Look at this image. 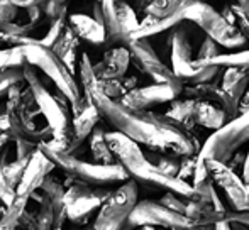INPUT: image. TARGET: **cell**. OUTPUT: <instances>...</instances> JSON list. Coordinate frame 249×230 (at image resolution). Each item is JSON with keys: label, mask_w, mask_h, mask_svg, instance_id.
<instances>
[{"label": "cell", "mask_w": 249, "mask_h": 230, "mask_svg": "<svg viewBox=\"0 0 249 230\" xmlns=\"http://www.w3.org/2000/svg\"><path fill=\"white\" fill-rule=\"evenodd\" d=\"M78 71L83 95L97 107L102 118H105L117 132L153 151L171 152L181 158L198 154L202 146L194 132L175 122L166 114L129 109L119 100L105 97L100 92L93 63L87 53L80 56Z\"/></svg>", "instance_id": "6da1fadb"}, {"label": "cell", "mask_w": 249, "mask_h": 230, "mask_svg": "<svg viewBox=\"0 0 249 230\" xmlns=\"http://www.w3.org/2000/svg\"><path fill=\"white\" fill-rule=\"evenodd\" d=\"M107 142L115 156V161L127 171L129 178L134 180L138 184L156 190L173 191L181 197L195 198V188L192 183L180 180V178L168 176L156 168L153 163L146 158V152L141 149L138 142L129 139L121 132H107Z\"/></svg>", "instance_id": "7a4b0ae2"}, {"label": "cell", "mask_w": 249, "mask_h": 230, "mask_svg": "<svg viewBox=\"0 0 249 230\" xmlns=\"http://www.w3.org/2000/svg\"><path fill=\"white\" fill-rule=\"evenodd\" d=\"M202 31L194 22L183 19L178 22L171 31H168L166 46L170 49L171 69L175 75L185 83V85H197V83H210L215 82L220 75L222 68L213 65L195 66L194 58V41L200 36Z\"/></svg>", "instance_id": "3957f363"}, {"label": "cell", "mask_w": 249, "mask_h": 230, "mask_svg": "<svg viewBox=\"0 0 249 230\" xmlns=\"http://www.w3.org/2000/svg\"><path fill=\"white\" fill-rule=\"evenodd\" d=\"M39 149L51 159L66 176L87 183L90 186H112V184H122L129 178L127 171L121 164H99V163H89L76 158L71 152L61 151L53 148L50 142H41Z\"/></svg>", "instance_id": "277c9868"}, {"label": "cell", "mask_w": 249, "mask_h": 230, "mask_svg": "<svg viewBox=\"0 0 249 230\" xmlns=\"http://www.w3.org/2000/svg\"><path fill=\"white\" fill-rule=\"evenodd\" d=\"M24 78H26V83L31 86L34 97H36L41 115L46 118V125H50L53 131V141H50V144L53 148L68 152L73 137L71 112L63 109L56 100L54 93H51L46 88L39 73H37V68H34L33 65H26L24 66Z\"/></svg>", "instance_id": "5b68a950"}, {"label": "cell", "mask_w": 249, "mask_h": 230, "mask_svg": "<svg viewBox=\"0 0 249 230\" xmlns=\"http://www.w3.org/2000/svg\"><path fill=\"white\" fill-rule=\"evenodd\" d=\"M24 48V54H26L27 65H33L39 71L50 78L54 86L70 100L71 105L80 102L83 97V92L78 88V83L75 82L73 73L66 68V65L61 61L51 48L41 44L39 39H34L31 44H26Z\"/></svg>", "instance_id": "8992f818"}, {"label": "cell", "mask_w": 249, "mask_h": 230, "mask_svg": "<svg viewBox=\"0 0 249 230\" xmlns=\"http://www.w3.org/2000/svg\"><path fill=\"white\" fill-rule=\"evenodd\" d=\"M183 19L194 22L202 29V33L207 37L213 39L220 48H227V49H246L249 46L248 39L222 16L217 12L210 3L202 2L195 3L190 9L183 12Z\"/></svg>", "instance_id": "52a82bcc"}, {"label": "cell", "mask_w": 249, "mask_h": 230, "mask_svg": "<svg viewBox=\"0 0 249 230\" xmlns=\"http://www.w3.org/2000/svg\"><path fill=\"white\" fill-rule=\"evenodd\" d=\"M249 142V114H241L207 137L198 151V159L227 163Z\"/></svg>", "instance_id": "ba28073f"}, {"label": "cell", "mask_w": 249, "mask_h": 230, "mask_svg": "<svg viewBox=\"0 0 249 230\" xmlns=\"http://www.w3.org/2000/svg\"><path fill=\"white\" fill-rule=\"evenodd\" d=\"M112 191L105 186H90L68 176V183L65 184L66 218L75 225H85L100 210Z\"/></svg>", "instance_id": "9c48e42d"}, {"label": "cell", "mask_w": 249, "mask_h": 230, "mask_svg": "<svg viewBox=\"0 0 249 230\" xmlns=\"http://www.w3.org/2000/svg\"><path fill=\"white\" fill-rule=\"evenodd\" d=\"M138 203V183L127 180L115 188L97 212L92 230H124L134 205Z\"/></svg>", "instance_id": "30bf717a"}, {"label": "cell", "mask_w": 249, "mask_h": 230, "mask_svg": "<svg viewBox=\"0 0 249 230\" xmlns=\"http://www.w3.org/2000/svg\"><path fill=\"white\" fill-rule=\"evenodd\" d=\"M31 198L37 203V229L61 230L66 220L65 184L50 174Z\"/></svg>", "instance_id": "8fae6325"}, {"label": "cell", "mask_w": 249, "mask_h": 230, "mask_svg": "<svg viewBox=\"0 0 249 230\" xmlns=\"http://www.w3.org/2000/svg\"><path fill=\"white\" fill-rule=\"evenodd\" d=\"M131 51V61L141 73L148 75L154 83L168 85L181 95L185 88V83L175 75V71L163 63V59L158 56L154 48L151 46L149 39H132L127 44Z\"/></svg>", "instance_id": "7c38bea8"}, {"label": "cell", "mask_w": 249, "mask_h": 230, "mask_svg": "<svg viewBox=\"0 0 249 230\" xmlns=\"http://www.w3.org/2000/svg\"><path fill=\"white\" fill-rule=\"evenodd\" d=\"M24 83V82H22ZM22 83H17L9 90L5 99L7 105V117H9L10 132L16 139H27L33 142H50L53 141V131L50 125L39 127L34 120V117L29 114V110L24 107L20 99V86Z\"/></svg>", "instance_id": "4fadbf2b"}, {"label": "cell", "mask_w": 249, "mask_h": 230, "mask_svg": "<svg viewBox=\"0 0 249 230\" xmlns=\"http://www.w3.org/2000/svg\"><path fill=\"white\" fill-rule=\"evenodd\" d=\"M142 225H153V227H161L164 230L197 227L194 220H190L187 215L177 214L164 207L161 201L153 200H141L134 205L124 230L139 229Z\"/></svg>", "instance_id": "5bb4252c"}, {"label": "cell", "mask_w": 249, "mask_h": 230, "mask_svg": "<svg viewBox=\"0 0 249 230\" xmlns=\"http://www.w3.org/2000/svg\"><path fill=\"white\" fill-rule=\"evenodd\" d=\"M205 163L213 184L226 195L231 210H249V191L243 176H239L227 163L217 159H205Z\"/></svg>", "instance_id": "9a60e30c"}, {"label": "cell", "mask_w": 249, "mask_h": 230, "mask_svg": "<svg viewBox=\"0 0 249 230\" xmlns=\"http://www.w3.org/2000/svg\"><path fill=\"white\" fill-rule=\"evenodd\" d=\"M177 97H180L171 86L161 85V83H153L148 86H138L132 92L125 93L122 97V102L129 109L136 110H149L156 105H163V103L173 102Z\"/></svg>", "instance_id": "2e32d148"}, {"label": "cell", "mask_w": 249, "mask_h": 230, "mask_svg": "<svg viewBox=\"0 0 249 230\" xmlns=\"http://www.w3.org/2000/svg\"><path fill=\"white\" fill-rule=\"evenodd\" d=\"M56 168V164L44 154L41 149H37L33 154V158L29 159L24 176L20 180V183L16 188V195L22 198H31L37 190L41 188L43 181L51 174L53 169Z\"/></svg>", "instance_id": "e0dca14e"}, {"label": "cell", "mask_w": 249, "mask_h": 230, "mask_svg": "<svg viewBox=\"0 0 249 230\" xmlns=\"http://www.w3.org/2000/svg\"><path fill=\"white\" fill-rule=\"evenodd\" d=\"M181 95L188 97V99L205 100V102L215 103L220 109H224V112L227 114L229 120H232V118H236L237 115H239L237 105L232 103V100L226 95V92L222 90L220 83L210 82V83H197V85H185Z\"/></svg>", "instance_id": "ac0fdd59"}, {"label": "cell", "mask_w": 249, "mask_h": 230, "mask_svg": "<svg viewBox=\"0 0 249 230\" xmlns=\"http://www.w3.org/2000/svg\"><path fill=\"white\" fill-rule=\"evenodd\" d=\"M131 63V51L127 46H114L108 48L100 61L93 65V71L99 80L124 78Z\"/></svg>", "instance_id": "d6986e66"}, {"label": "cell", "mask_w": 249, "mask_h": 230, "mask_svg": "<svg viewBox=\"0 0 249 230\" xmlns=\"http://www.w3.org/2000/svg\"><path fill=\"white\" fill-rule=\"evenodd\" d=\"M229 122V117L215 103L205 102V100L192 99V125H200V127L217 131L224 124Z\"/></svg>", "instance_id": "ffe728a7"}, {"label": "cell", "mask_w": 249, "mask_h": 230, "mask_svg": "<svg viewBox=\"0 0 249 230\" xmlns=\"http://www.w3.org/2000/svg\"><path fill=\"white\" fill-rule=\"evenodd\" d=\"M102 115L99 114L97 107L92 102L85 107L83 112H80L78 115H75L71 120V127H73V137H71V144H70L68 152L75 154V151L80 146L85 142V139L90 137V134L93 132V129L99 125Z\"/></svg>", "instance_id": "44dd1931"}, {"label": "cell", "mask_w": 249, "mask_h": 230, "mask_svg": "<svg viewBox=\"0 0 249 230\" xmlns=\"http://www.w3.org/2000/svg\"><path fill=\"white\" fill-rule=\"evenodd\" d=\"M68 26L71 31L80 37L93 46H100L107 41V33L105 27L100 22H97L93 17L85 16V14H71L68 16Z\"/></svg>", "instance_id": "7402d4cb"}, {"label": "cell", "mask_w": 249, "mask_h": 230, "mask_svg": "<svg viewBox=\"0 0 249 230\" xmlns=\"http://www.w3.org/2000/svg\"><path fill=\"white\" fill-rule=\"evenodd\" d=\"M222 80H220V86L226 92V95L232 100V103L237 105L239 110V102L243 95L249 88V71L239 68H222Z\"/></svg>", "instance_id": "603a6c76"}, {"label": "cell", "mask_w": 249, "mask_h": 230, "mask_svg": "<svg viewBox=\"0 0 249 230\" xmlns=\"http://www.w3.org/2000/svg\"><path fill=\"white\" fill-rule=\"evenodd\" d=\"M183 20V14H178V16L171 17H151L144 16L142 20L139 22V27L134 34H132V39H151L154 36H160L163 33L171 31L178 22Z\"/></svg>", "instance_id": "cb8c5ba5"}, {"label": "cell", "mask_w": 249, "mask_h": 230, "mask_svg": "<svg viewBox=\"0 0 249 230\" xmlns=\"http://www.w3.org/2000/svg\"><path fill=\"white\" fill-rule=\"evenodd\" d=\"M80 48V37L76 36L75 33L71 31V27L66 26L65 33L59 36V39L53 44L51 49L56 53V56L61 59L63 63L66 65V68L75 75L76 71V51Z\"/></svg>", "instance_id": "d4e9b609"}, {"label": "cell", "mask_w": 249, "mask_h": 230, "mask_svg": "<svg viewBox=\"0 0 249 230\" xmlns=\"http://www.w3.org/2000/svg\"><path fill=\"white\" fill-rule=\"evenodd\" d=\"M89 148L90 152H92L93 163H99V164H117L114 152H112L110 146L107 142V132H105V129L100 124L90 134Z\"/></svg>", "instance_id": "484cf974"}, {"label": "cell", "mask_w": 249, "mask_h": 230, "mask_svg": "<svg viewBox=\"0 0 249 230\" xmlns=\"http://www.w3.org/2000/svg\"><path fill=\"white\" fill-rule=\"evenodd\" d=\"M207 0H153L148 5L144 16L151 17H171L183 14L195 3H202Z\"/></svg>", "instance_id": "4316f807"}, {"label": "cell", "mask_w": 249, "mask_h": 230, "mask_svg": "<svg viewBox=\"0 0 249 230\" xmlns=\"http://www.w3.org/2000/svg\"><path fill=\"white\" fill-rule=\"evenodd\" d=\"M100 92L112 100H122L125 93L138 88V78L136 76H124L117 80H99Z\"/></svg>", "instance_id": "83f0119b"}, {"label": "cell", "mask_w": 249, "mask_h": 230, "mask_svg": "<svg viewBox=\"0 0 249 230\" xmlns=\"http://www.w3.org/2000/svg\"><path fill=\"white\" fill-rule=\"evenodd\" d=\"M146 158L156 166L160 171H163L168 176L178 178L181 166V156L171 154V152H163V151H153V149H146Z\"/></svg>", "instance_id": "f1b7e54d"}, {"label": "cell", "mask_w": 249, "mask_h": 230, "mask_svg": "<svg viewBox=\"0 0 249 230\" xmlns=\"http://www.w3.org/2000/svg\"><path fill=\"white\" fill-rule=\"evenodd\" d=\"M117 19H119V26H121V31L124 34L127 44L131 43L132 34L138 31L139 22L141 20L138 19V12L136 9L131 5V3L124 2V0H117Z\"/></svg>", "instance_id": "f546056e"}, {"label": "cell", "mask_w": 249, "mask_h": 230, "mask_svg": "<svg viewBox=\"0 0 249 230\" xmlns=\"http://www.w3.org/2000/svg\"><path fill=\"white\" fill-rule=\"evenodd\" d=\"M203 65H213V66H219V68H239L249 71V48L234 51V53H222L220 56L210 59V61L203 63ZM203 65H195V66H203Z\"/></svg>", "instance_id": "4dcf8cb0"}, {"label": "cell", "mask_w": 249, "mask_h": 230, "mask_svg": "<svg viewBox=\"0 0 249 230\" xmlns=\"http://www.w3.org/2000/svg\"><path fill=\"white\" fill-rule=\"evenodd\" d=\"M29 200L31 198H22V197H17L16 195L12 203L5 207V214H3V217L0 218V227L2 229H17L24 212H26L27 207H29Z\"/></svg>", "instance_id": "1f68e13d"}, {"label": "cell", "mask_w": 249, "mask_h": 230, "mask_svg": "<svg viewBox=\"0 0 249 230\" xmlns=\"http://www.w3.org/2000/svg\"><path fill=\"white\" fill-rule=\"evenodd\" d=\"M27 65L22 46H10L0 49V71L10 68H24Z\"/></svg>", "instance_id": "d6a6232c"}, {"label": "cell", "mask_w": 249, "mask_h": 230, "mask_svg": "<svg viewBox=\"0 0 249 230\" xmlns=\"http://www.w3.org/2000/svg\"><path fill=\"white\" fill-rule=\"evenodd\" d=\"M220 14L246 37L249 43V17L243 12V9H241L237 3H231V5H227Z\"/></svg>", "instance_id": "836d02e7"}, {"label": "cell", "mask_w": 249, "mask_h": 230, "mask_svg": "<svg viewBox=\"0 0 249 230\" xmlns=\"http://www.w3.org/2000/svg\"><path fill=\"white\" fill-rule=\"evenodd\" d=\"M27 164H29V159H14V161L7 163V164L3 166V176H5L7 184H9L12 190H16L17 184L20 183Z\"/></svg>", "instance_id": "e575fe53"}, {"label": "cell", "mask_w": 249, "mask_h": 230, "mask_svg": "<svg viewBox=\"0 0 249 230\" xmlns=\"http://www.w3.org/2000/svg\"><path fill=\"white\" fill-rule=\"evenodd\" d=\"M66 26H68V16H61V17H58V19H53L50 22V27H48L46 34H44V37L39 39L41 44H44V46H48V48H53V44H54L56 41L59 39V36L65 33Z\"/></svg>", "instance_id": "d590c367"}, {"label": "cell", "mask_w": 249, "mask_h": 230, "mask_svg": "<svg viewBox=\"0 0 249 230\" xmlns=\"http://www.w3.org/2000/svg\"><path fill=\"white\" fill-rule=\"evenodd\" d=\"M220 49H222V48H220L215 41L205 36V39L200 43L197 56H195V65H203V63L210 61V59L220 56V54H222V51H220Z\"/></svg>", "instance_id": "8d00e7d4"}, {"label": "cell", "mask_w": 249, "mask_h": 230, "mask_svg": "<svg viewBox=\"0 0 249 230\" xmlns=\"http://www.w3.org/2000/svg\"><path fill=\"white\" fill-rule=\"evenodd\" d=\"M188 200L190 198L187 197H181L178 193H173V191H166V193L161 197V203L164 207H168L170 210L177 212V214H181V215H187V210H188Z\"/></svg>", "instance_id": "74e56055"}, {"label": "cell", "mask_w": 249, "mask_h": 230, "mask_svg": "<svg viewBox=\"0 0 249 230\" xmlns=\"http://www.w3.org/2000/svg\"><path fill=\"white\" fill-rule=\"evenodd\" d=\"M14 144H16V159H31L34 152L39 149L37 142L27 141V139H16Z\"/></svg>", "instance_id": "f35d334b"}, {"label": "cell", "mask_w": 249, "mask_h": 230, "mask_svg": "<svg viewBox=\"0 0 249 230\" xmlns=\"http://www.w3.org/2000/svg\"><path fill=\"white\" fill-rule=\"evenodd\" d=\"M197 156H183L181 158V166H180V173H178V178L187 183H192L194 180V174H195V168H197Z\"/></svg>", "instance_id": "ab89813d"}, {"label": "cell", "mask_w": 249, "mask_h": 230, "mask_svg": "<svg viewBox=\"0 0 249 230\" xmlns=\"http://www.w3.org/2000/svg\"><path fill=\"white\" fill-rule=\"evenodd\" d=\"M17 16V7L9 0H0V29L7 24L14 22Z\"/></svg>", "instance_id": "60d3db41"}, {"label": "cell", "mask_w": 249, "mask_h": 230, "mask_svg": "<svg viewBox=\"0 0 249 230\" xmlns=\"http://www.w3.org/2000/svg\"><path fill=\"white\" fill-rule=\"evenodd\" d=\"M14 198H16V190H12L7 184V180L3 176V166L0 163V201L3 205H10L14 201Z\"/></svg>", "instance_id": "b9f144b4"}, {"label": "cell", "mask_w": 249, "mask_h": 230, "mask_svg": "<svg viewBox=\"0 0 249 230\" xmlns=\"http://www.w3.org/2000/svg\"><path fill=\"white\" fill-rule=\"evenodd\" d=\"M222 220L227 222H239V224H244L249 227V210H243V212H236V210H227L226 215H224Z\"/></svg>", "instance_id": "7bdbcfd3"}, {"label": "cell", "mask_w": 249, "mask_h": 230, "mask_svg": "<svg viewBox=\"0 0 249 230\" xmlns=\"http://www.w3.org/2000/svg\"><path fill=\"white\" fill-rule=\"evenodd\" d=\"M16 141V137H14L12 132H2L0 134V151H2L3 148H7V146H10V142Z\"/></svg>", "instance_id": "ee69618b"}, {"label": "cell", "mask_w": 249, "mask_h": 230, "mask_svg": "<svg viewBox=\"0 0 249 230\" xmlns=\"http://www.w3.org/2000/svg\"><path fill=\"white\" fill-rule=\"evenodd\" d=\"M241 114H249V88L246 90V93H244L239 102V115Z\"/></svg>", "instance_id": "f6af8a7d"}, {"label": "cell", "mask_w": 249, "mask_h": 230, "mask_svg": "<svg viewBox=\"0 0 249 230\" xmlns=\"http://www.w3.org/2000/svg\"><path fill=\"white\" fill-rule=\"evenodd\" d=\"M153 2V0H134V9L138 14H142L144 16L146 9H148V5Z\"/></svg>", "instance_id": "bcb514c9"}, {"label": "cell", "mask_w": 249, "mask_h": 230, "mask_svg": "<svg viewBox=\"0 0 249 230\" xmlns=\"http://www.w3.org/2000/svg\"><path fill=\"white\" fill-rule=\"evenodd\" d=\"M241 176H243L244 183L249 184V151L246 154V161H244V166H243V173H241Z\"/></svg>", "instance_id": "7dc6e473"}, {"label": "cell", "mask_w": 249, "mask_h": 230, "mask_svg": "<svg viewBox=\"0 0 249 230\" xmlns=\"http://www.w3.org/2000/svg\"><path fill=\"white\" fill-rule=\"evenodd\" d=\"M213 230H234L232 229V224L227 220H220L217 224H213Z\"/></svg>", "instance_id": "c3c4849f"}, {"label": "cell", "mask_w": 249, "mask_h": 230, "mask_svg": "<svg viewBox=\"0 0 249 230\" xmlns=\"http://www.w3.org/2000/svg\"><path fill=\"white\" fill-rule=\"evenodd\" d=\"M236 3L241 7V9H243V12L249 17V0H236Z\"/></svg>", "instance_id": "681fc988"}, {"label": "cell", "mask_w": 249, "mask_h": 230, "mask_svg": "<svg viewBox=\"0 0 249 230\" xmlns=\"http://www.w3.org/2000/svg\"><path fill=\"white\" fill-rule=\"evenodd\" d=\"M175 230H213V225H197L190 229H175Z\"/></svg>", "instance_id": "f907efd6"}, {"label": "cell", "mask_w": 249, "mask_h": 230, "mask_svg": "<svg viewBox=\"0 0 249 230\" xmlns=\"http://www.w3.org/2000/svg\"><path fill=\"white\" fill-rule=\"evenodd\" d=\"M44 3H46V0H31V7H33V5H41V7H43Z\"/></svg>", "instance_id": "816d5d0a"}, {"label": "cell", "mask_w": 249, "mask_h": 230, "mask_svg": "<svg viewBox=\"0 0 249 230\" xmlns=\"http://www.w3.org/2000/svg\"><path fill=\"white\" fill-rule=\"evenodd\" d=\"M3 114H7V105H5V102H0V115H3Z\"/></svg>", "instance_id": "f5cc1de1"}, {"label": "cell", "mask_w": 249, "mask_h": 230, "mask_svg": "<svg viewBox=\"0 0 249 230\" xmlns=\"http://www.w3.org/2000/svg\"><path fill=\"white\" fill-rule=\"evenodd\" d=\"M139 230H158V227H153V225H142V227H139Z\"/></svg>", "instance_id": "db71d44e"}, {"label": "cell", "mask_w": 249, "mask_h": 230, "mask_svg": "<svg viewBox=\"0 0 249 230\" xmlns=\"http://www.w3.org/2000/svg\"><path fill=\"white\" fill-rule=\"evenodd\" d=\"M0 230H27V229H2L0 227Z\"/></svg>", "instance_id": "11a10c76"}, {"label": "cell", "mask_w": 249, "mask_h": 230, "mask_svg": "<svg viewBox=\"0 0 249 230\" xmlns=\"http://www.w3.org/2000/svg\"><path fill=\"white\" fill-rule=\"evenodd\" d=\"M2 46H3V44H2V43H0V49H2Z\"/></svg>", "instance_id": "9f6ffc18"}, {"label": "cell", "mask_w": 249, "mask_h": 230, "mask_svg": "<svg viewBox=\"0 0 249 230\" xmlns=\"http://www.w3.org/2000/svg\"><path fill=\"white\" fill-rule=\"evenodd\" d=\"M2 132H3V131H2V129H0V134H2Z\"/></svg>", "instance_id": "6f0895ef"}]
</instances>
